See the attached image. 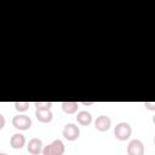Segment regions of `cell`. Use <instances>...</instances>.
<instances>
[{"instance_id":"obj_1","label":"cell","mask_w":155,"mask_h":155,"mask_svg":"<svg viewBox=\"0 0 155 155\" xmlns=\"http://www.w3.org/2000/svg\"><path fill=\"white\" fill-rule=\"evenodd\" d=\"M132 133V127L127 124V122H119L115 128H114V136L116 139L119 140H126L131 137Z\"/></svg>"},{"instance_id":"obj_2","label":"cell","mask_w":155,"mask_h":155,"mask_svg":"<svg viewBox=\"0 0 155 155\" xmlns=\"http://www.w3.org/2000/svg\"><path fill=\"white\" fill-rule=\"evenodd\" d=\"M12 125L17 130L25 131L31 127V120L28 115H16L12 117Z\"/></svg>"},{"instance_id":"obj_3","label":"cell","mask_w":155,"mask_h":155,"mask_svg":"<svg viewBox=\"0 0 155 155\" xmlns=\"http://www.w3.org/2000/svg\"><path fill=\"white\" fill-rule=\"evenodd\" d=\"M80 136V128L79 126L74 125V124H67L63 128V137L67 139V140H75L78 139Z\"/></svg>"},{"instance_id":"obj_4","label":"cell","mask_w":155,"mask_h":155,"mask_svg":"<svg viewBox=\"0 0 155 155\" xmlns=\"http://www.w3.org/2000/svg\"><path fill=\"white\" fill-rule=\"evenodd\" d=\"M128 155H144V144L139 139H132L127 145Z\"/></svg>"},{"instance_id":"obj_5","label":"cell","mask_w":155,"mask_h":155,"mask_svg":"<svg viewBox=\"0 0 155 155\" xmlns=\"http://www.w3.org/2000/svg\"><path fill=\"white\" fill-rule=\"evenodd\" d=\"M110 126H111V120H110V117L107 116V115H101V116H98V117L96 119V121H94V127H96L98 131H101V132L108 131V130L110 128Z\"/></svg>"},{"instance_id":"obj_6","label":"cell","mask_w":155,"mask_h":155,"mask_svg":"<svg viewBox=\"0 0 155 155\" xmlns=\"http://www.w3.org/2000/svg\"><path fill=\"white\" fill-rule=\"evenodd\" d=\"M27 149H28V151L30 153V154H33V155H38V154H40L41 151H42V142H41V139H39V138H31L30 140H29V143H28V145H27Z\"/></svg>"},{"instance_id":"obj_7","label":"cell","mask_w":155,"mask_h":155,"mask_svg":"<svg viewBox=\"0 0 155 155\" xmlns=\"http://www.w3.org/2000/svg\"><path fill=\"white\" fill-rule=\"evenodd\" d=\"M10 144L13 149H21L25 144V137L21 133H15L10 139Z\"/></svg>"},{"instance_id":"obj_8","label":"cell","mask_w":155,"mask_h":155,"mask_svg":"<svg viewBox=\"0 0 155 155\" xmlns=\"http://www.w3.org/2000/svg\"><path fill=\"white\" fill-rule=\"evenodd\" d=\"M35 116L42 124L51 122L53 119V114L51 110H35Z\"/></svg>"},{"instance_id":"obj_9","label":"cell","mask_w":155,"mask_h":155,"mask_svg":"<svg viewBox=\"0 0 155 155\" xmlns=\"http://www.w3.org/2000/svg\"><path fill=\"white\" fill-rule=\"evenodd\" d=\"M76 121L82 126H87V125H90L92 122V115L87 110H81L76 115Z\"/></svg>"},{"instance_id":"obj_10","label":"cell","mask_w":155,"mask_h":155,"mask_svg":"<svg viewBox=\"0 0 155 155\" xmlns=\"http://www.w3.org/2000/svg\"><path fill=\"white\" fill-rule=\"evenodd\" d=\"M51 153L52 155H63L64 151H65V147H64V143L61 140V139H54L51 144Z\"/></svg>"},{"instance_id":"obj_11","label":"cell","mask_w":155,"mask_h":155,"mask_svg":"<svg viewBox=\"0 0 155 155\" xmlns=\"http://www.w3.org/2000/svg\"><path fill=\"white\" fill-rule=\"evenodd\" d=\"M62 110L65 114H74L78 111L79 103L78 102H62Z\"/></svg>"},{"instance_id":"obj_12","label":"cell","mask_w":155,"mask_h":155,"mask_svg":"<svg viewBox=\"0 0 155 155\" xmlns=\"http://www.w3.org/2000/svg\"><path fill=\"white\" fill-rule=\"evenodd\" d=\"M34 105L36 110H50L52 107V102H35Z\"/></svg>"},{"instance_id":"obj_13","label":"cell","mask_w":155,"mask_h":155,"mask_svg":"<svg viewBox=\"0 0 155 155\" xmlns=\"http://www.w3.org/2000/svg\"><path fill=\"white\" fill-rule=\"evenodd\" d=\"M15 108L17 111H25L29 109V102H15Z\"/></svg>"},{"instance_id":"obj_14","label":"cell","mask_w":155,"mask_h":155,"mask_svg":"<svg viewBox=\"0 0 155 155\" xmlns=\"http://www.w3.org/2000/svg\"><path fill=\"white\" fill-rule=\"evenodd\" d=\"M143 105L148 109V110H151V111H155V102H144Z\"/></svg>"},{"instance_id":"obj_15","label":"cell","mask_w":155,"mask_h":155,"mask_svg":"<svg viewBox=\"0 0 155 155\" xmlns=\"http://www.w3.org/2000/svg\"><path fill=\"white\" fill-rule=\"evenodd\" d=\"M42 155H52V153H51V147H50V144L48 145H46L44 149H42Z\"/></svg>"},{"instance_id":"obj_16","label":"cell","mask_w":155,"mask_h":155,"mask_svg":"<svg viewBox=\"0 0 155 155\" xmlns=\"http://www.w3.org/2000/svg\"><path fill=\"white\" fill-rule=\"evenodd\" d=\"M4 126H5V116L0 114V128H2Z\"/></svg>"},{"instance_id":"obj_17","label":"cell","mask_w":155,"mask_h":155,"mask_svg":"<svg viewBox=\"0 0 155 155\" xmlns=\"http://www.w3.org/2000/svg\"><path fill=\"white\" fill-rule=\"evenodd\" d=\"M81 104L82 105H92V104H94V102H82Z\"/></svg>"},{"instance_id":"obj_18","label":"cell","mask_w":155,"mask_h":155,"mask_svg":"<svg viewBox=\"0 0 155 155\" xmlns=\"http://www.w3.org/2000/svg\"><path fill=\"white\" fill-rule=\"evenodd\" d=\"M153 122H154V125H155V115L153 116Z\"/></svg>"},{"instance_id":"obj_19","label":"cell","mask_w":155,"mask_h":155,"mask_svg":"<svg viewBox=\"0 0 155 155\" xmlns=\"http://www.w3.org/2000/svg\"><path fill=\"white\" fill-rule=\"evenodd\" d=\"M0 155H7V154H5V153H1V154H0Z\"/></svg>"},{"instance_id":"obj_20","label":"cell","mask_w":155,"mask_h":155,"mask_svg":"<svg viewBox=\"0 0 155 155\" xmlns=\"http://www.w3.org/2000/svg\"><path fill=\"white\" fill-rule=\"evenodd\" d=\"M154 145H155V137H154Z\"/></svg>"}]
</instances>
